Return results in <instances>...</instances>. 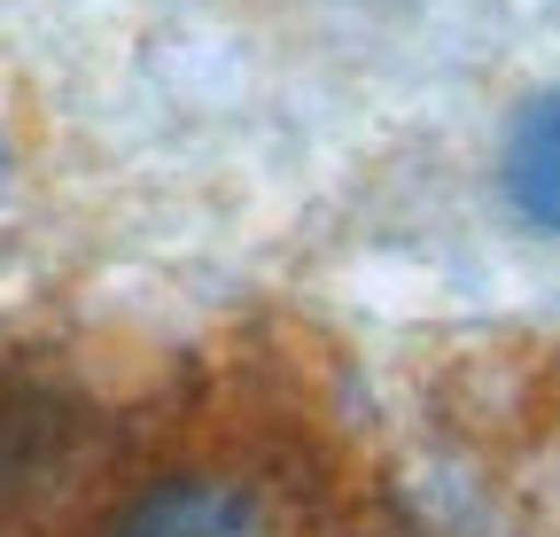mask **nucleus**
I'll return each instance as SVG.
<instances>
[{"instance_id":"f03ea898","label":"nucleus","mask_w":560,"mask_h":537,"mask_svg":"<svg viewBox=\"0 0 560 537\" xmlns=\"http://www.w3.org/2000/svg\"><path fill=\"white\" fill-rule=\"evenodd\" d=\"M109 537H289V529H280L265 483L226 476V467H172L117 506Z\"/></svg>"},{"instance_id":"f257e3e1","label":"nucleus","mask_w":560,"mask_h":537,"mask_svg":"<svg viewBox=\"0 0 560 537\" xmlns=\"http://www.w3.org/2000/svg\"><path fill=\"white\" fill-rule=\"evenodd\" d=\"M490 203L522 242L560 249V71L537 79L490 132Z\"/></svg>"}]
</instances>
